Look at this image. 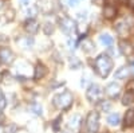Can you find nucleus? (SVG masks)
<instances>
[{
  "instance_id": "8",
  "label": "nucleus",
  "mask_w": 134,
  "mask_h": 133,
  "mask_svg": "<svg viewBox=\"0 0 134 133\" xmlns=\"http://www.w3.org/2000/svg\"><path fill=\"white\" fill-rule=\"evenodd\" d=\"M121 85L119 83H115V82H111L109 83L106 87H105V94L110 98V99H117L119 95H121Z\"/></svg>"
},
{
  "instance_id": "23",
  "label": "nucleus",
  "mask_w": 134,
  "mask_h": 133,
  "mask_svg": "<svg viewBox=\"0 0 134 133\" xmlns=\"http://www.w3.org/2000/svg\"><path fill=\"white\" fill-rule=\"evenodd\" d=\"M42 28H43V32L46 35H51V34H54V31H55V26L51 23V22H46V23L42 26Z\"/></svg>"
},
{
  "instance_id": "26",
  "label": "nucleus",
  "mask_w": 134,
  "mask_h": 133,
  "mask_svg": "<svg viewBox=\"0 0 134 133\" xmlns=\"http://www.w3.org/2000/svg\"><path fill=\"white\" fill-rule=\"evenodd\" d=\"M31 112H34L36 116H42V106L39 104H32L31 105Z\"/></svg>"
},
{
  "instance_id": "38",
  "label": "nucleus",
  "mask_w": 134,
  "mask_h": 133,
  "mask_svg": "<svg viewBox=\"0 0 134 133\" xmlns=\"http://www.w3.org/2000/svg\"><path fill=\"white\" fill-rule=\"evenodd\" d=\"M21 2H27V0H21Z\"/></svg>"
},
{
  "instance_id": "5",
  "label": "nucleus",
  "mask_w": 134,
  "mask_h": 133,
  "mask_svg": "<svg viewBox=\"0 0 134 133\" xmlns=\"http://www.w3.org/2000/svg\"><path fill=\"white\" fill-rule=\"evenodd\" d=\"M86 128L88 133H98L99 130V113L98 112H90L86 117Z\"/></svg>"
},
{
  "instance_id": "16",
  "label": "nucleus",
  "mask_w": 134,
  "mask_h": 133,
  "mask_svg": "<svg viewBox=\"0 0 134 133\" xmlns=\"http://www.w3.org/2000/svg\"><path fill=\"white\" fill-rule=\"evenodd\" d=\"M134 104V90L133 89H127L125 94L122 95V105L124 106H131Z\"/></svg>"
},
{
  "instance_id": "25",
  "label": "nucleus",
  "mask_w": 134,
  "mask_h": 133,
  "mask_svg": "<svg viewBox=\"0 0 134 133\" xmlns=\"http://www.w3.org/2000/svg\"><path fill=\"white\" fill-rule=\"evenodd\" d=\"M5 20L7 22H12L14 19H15V9L14 8H9L8 11H7V12H5Z\"/></svg>"
},
{
  "instance_id": "19",
  "label": "nucleus",
  "mask_w": 134,
  "mask_h": 133,
  "mask_svg": "<svg viewBox=\"0 0 134 133\" xmlns=\"http://www.w3.org/2000/svg\"><path fill=\"white\" fill-rule=\"evenodd\" d=\"M81 47H82V51H83V52L90 54V52H93V51H94L95 44H94V42H93L91 39L86 38V39H83V42H82V44H81Z\"/></svg>"
},
{
  "instance_id": "20",
  "label": "nucleus",
  "mask_w": 134,
  "mask_h": 133,
  "mask_svg": "<svg viewBox=\"0 0 134 133\" xmlns=\"http://www.w3.org/2000/svg\"><path fill=\"white\" fill-rule=\"evenodd\" d=\"M111 102L110 101H106V99H100L99 102H97V112H110V109H111Z\"/></svg>"
},
{
  "instance_id": "2",
  "label": "nucleus",
  "mask_w": 134,
  "mask_h": 133,
  "mask_svg": "<svg viewBox=\"0 0 134 133\" xmlns=\"http://www.w3.org/2000/svg\"><path fill=\"white\" fill-rule=\"evenodd\" d=\"M74 102V97L70 92H62L59 94H55L52 98V105L59 110H69Z\"/></svg>"
},
{
  "instance_id": "37",
  "label": "nucleus",
  "mask_w": 134,
  "mask_h": 133,
  "mask_svg": "<svg viewBox=\"0 0 134 133\" xmlns=\"http://www.w3.org/2000/svg\"><path fill=\"white\" fill-rule=\"evenodd\" d=\"M118 2H119V3H122V4H126L127 0H118Z\"/></svg>"
},
{
  "instance_id": "11",
  "label": "nucleus",
  "mask_w": 134,
  "mask_h": 133,
  "mask_svg": "<svg viewBox=\"0 0 134 133\" xmlns=\"http://www.w3.org/2000/svg\"><path fill=\"white\" fill-rule=\"evenodd\" d=\"M0 61L3 63H12L15 61L14 51L8 47H0Z\"/></svg>"
},
{
  "instance_id": "29",
  "label": "nucleus",
  "mask_w": 134,
  "mask_h": 133,
  "mask_svg": "<svg viewBox=\"0 0 134 133\" xmlns=\"http://www.w3.org/2000/svg\"><path fill=\"white\" fill-rule=\"evenodd\" d=\"M5 105H7V99H5L4 94L0 92V110H3L5 108Z\"/></svg>"
},
{
  "instance_id": "1",
  "label": "nucleus",
  "mask_w": 134,
  "mask_h": 133,
  "mask_svg": "<svg viewBox=\"0 0 134 133\" xmlns=\"http://www.w3.org/2000/svg\"><path fill=\"white\" fill-rule=\"evenodd\" d=\"M113 67H114V62L109 54H105V52L99 54L94 61V70L100 78L109 77V74L113 71Z\"/></svg>"
},
{
  "instance_id": "3",
  "label": "nucleus",
  "mask_w": 134,
  "mask_h": 133,
  "mask_svg": "<svg viewBox=\"0 0 134 133\" xmlns=\"http://www.w3.org/2000/svg\"><path fill=\"white\" fill-rule=\"evenodd\" d=\"M60 7L59 0H38L36 2V8L43 15H51L57 12Z\"/></svg>"
},
{
  "instance_id": "13",
  "label": "nucleus",
  "mask_w": 134,
  "mask_h": 133,
  "mask_svg": "<svg viewBox=\"0 0 134 133\" xmlns=\"http://www.w3.org/2000/svg\"><path fill=\"white\" fill-rule=\"evenodd\" d=\"M118 15V9L117 7H113V6H105L103 9H102V16L106 19V20H113L115 19Z\"/></svg>"
},
{
  "instance_id": "18",
  "label": "nucleus",
  "mask_w": 134,
  "mask_h": 133,
  "mask_svg": "<svg viewBox=\"0 0 134 133\" xmlns=\"http://www.w3.org/2000/svg\"><path fill=\"white\" fill-rule=\"evenodd\" d=\"M16 43L21 49H31L34 44V39H32V36H20L16 39Z\"/></svg>"
},
{
  "instance_id": "31",
  "label": "nucleus",
  "mask_w": 134,
  "mask_h": 133,
  "mask_svg": "<svg viewBox=\"0 0 134 133\" xmlns=\"http://www.w3.org/2000/svg\"><path fill=\"white\" fill-rule=\"evenodd\" d=\"M76 15H78V19H79V20H82V19L85 20L86 19V12H79V14H76Z\"/></svg>"
},
{
  "instance_id": "6",
  "label": "nucleus",
  "mask_w": 134,
  "mask_h": 133,
  "mask_svg": "<svg viewBox=\"0 0 134 133\" xmlns=\"http://www.w3.org/2000/svg\"><path fill=\"white\" fill-rule=\"evenodd\" d=\"M114 30H115L117 34L121 36V39H126L130 35V32H131V26L126 22V19H121L114 24Z\"/></svg>"
},
{
  "instance_id": "14",
  "label": "nucleus",
  "mask_w": 134,
  "mask_h": 133,
  "mask_svg": "<svg viewBox=\"0 0 134 133\" xmlns=\"http://www.w3.org/2000/svg\"><path fill=\"white\" fill-rule=\"evenodd\" d=\"M47 73H48V70H47L46 66H44L43 63H38L35 66V69H34V79L39 81V79L44 78V77L47 75Z\"/></svg>"
},
{
  "instance_id": "28",
  "label": "nucleus",
  "mask_w": 134,
  "mask_h": 133,
  "mask_svg": "<svg viewBox=\"0 0 134 133\" xmlns=\"http://www.w3.org/2000/svg\"><path fill=\"white\" fill-rule=\"evenodd\" d=\"M4 132H5V133H16V132H18V126H16L15 124H9V125L5 128Z\"/></svg>"
},
{
  "instance_id": "35",
  "label": "nucleus",
  "mask_w": 134,
  "mask_h": 133,
  "mask_svg": "<svg viewBox=\"0 0 134 133\" xmlns=\"http://www.w3.org/2000/svg\"><path fill=\"white\" fill-rule=\"evenodd\" d=\"M3 6H4V2H3V0H0V9L3 8Z\"/></svg>"
},
{
  "instance_id": "33",
  "label": "nucleus",
  "mask_w": 134,
  "mask_h": 133,
  "mask_svg": "<svg viewBox=\"0 0 134 133\" xmlns=\"http://www.w3.org/2000/svg\"><path fill=\"white\" fill-rule=\"evenodd\" d=\"M126 4H127L130 8H134V0H127V2H126Z\"/></svg>"
},
{
  "instance_id": "36",
  "label": "nucleus",
  "mask_w": 134,
  "mask_h": 133,
  "mask_svg": "<svg viewBox=\"0 0 134 133\" xmlns=\"http://www.w3.org/2000/svg\"><path fill=\"white\" fill-rule=\"evenodd\" d=\"M0 121H2V123H3V121H4V116H3L2 113H0Z\"/></svg>"
},
{
  "instance_id": "15",
  "label": "nucleus",
  "mask_w": 134,
  "mask_h": 133,
  "mask_svg": "<svg viewBox=\"0 0 134 133\" xmlns=\"http://www.w3.org/2000/svg\"><path fill=\"white\" fill-rule=\"evenodd\" d=\"M130 73H131V70H130L129 66H121L119 69H117L114 77L117 79H126L130 77Z\"/></svg>"
},
{
  "instance_id": "12",
  "label": "nucleus",
  "mask_w": 134,
  "mask_h": 133,
  "mask_svg": "<svg viewBox=\"0 0 134 133\" xmlns=\"http://www.w3.org/2000/svg\"><path fill=\"white\" fill-rule=\"evenodd\" d=\"M39 23H38V20L36 19H27L26 20V23H24V30L28 32L30 35H35L38 34V31H39Z\"/></svg>"
},
{
  "instance_id": "27",
  "label": "nucleus",
  "mask_w": 134,
  "mask_h": 133,
  "mask_svg": "<svg viewBox=\"0 0 134 133\" xmlns=\"http://www.w3.org/2000/svg\"><path fill=\"white\" fill-rule=\"evenodd\" d=\"M36 12H38V8H36V7H31V8L27 11L28 19H35V16H36Z\"/></svg>"
},
{
  "instance_id": "34",
  "label": "nucleus",
  "mask_w": 134,
  "mask_h": 133,
  "mask_svg": "<svg viewBox=\"0 0 134 133\" xmlns=\"http://www.w3.org/2000/svg\"><path fill=\"white\" fill-rule=\"evenodd\" d=\"M8 40V38L5 36V35H3V34H0V42H7Z\"/></svg>"
},
{
  "instance_id": "4",
  "label": "nucleus",
  "mask_w": 134,
  "mask_h": 133,
  "mask_svg": "<svg viewBox=\"0 0 134 133\" xmlns=\"http://www.w3.org/2000/svg\"><path fill=\"white\" fill-rule=\"evenodd\" d=\"M103 94H105L103 87L98 83H91L86 90V98H87V101L91 102V104L99 102L100 99L103 98Z\"/></svg>"
},
{
  "instance_id": "10",
  "label": "nucleus",
  "mask_w": 134,
  "mask_h": 133,
  "mask_svg": "<svg viewBox=\"0 0 134 133\" xmlns=\"http://www.w3.org/2000/svg\"><path fill=\"white\" fill-rule=\"evenodd\" d=\"M118 49H119V52L122 55H125V57H131V55H134L133 44L129 40H126V39H121L118 42Z\"/></svg>"
},
{
  "instance_id": "7",
  "label": "nucleus",
  "mask_w": 134,
  "mask_h": 133,
  "mask_svg": "<svg viewBox=\"0 0 134 133\" xmlns=\"http://www.w3.org/2000/svg\"><path fill=\"white\" fill-rule=\"evenodd\" d=\"M59 27H60V30L64 32L66 35H71L72 32L75 31V28H76L75 22L71 18H69V16H62L59 19Z\"/></svg>"
},
{
  "instance_id": "32",
  "label": "nucleus",
  "mask_w": 134,
  "mask_h": 133,
  "mask_svg": "<svg viewBox=\"0 0 134 133\" xmlns=\"http://www.w3.org/2000/svg\"><path fill=\"white\" fill-rule=\"evenodd\" d=\"M93 2H94L97 6H102V4H105V0H93Z\"/></svg>"
},
{
  "instance_id": "24",
  "label": "nucleus",
  "mask_w": 134,
  "mask_h": 133,
  "mask_svg": "<svg viewBox=\"0 0 134 133\" xmlns=\"http://www.w3.org/2000/svg\"><path fill=\"white\" fill-rule=\"evenodd\" d=\"M70 66H71V69H79L82 66V62L78 59L76 57H74V58L70 59Z\"/></svg>"
},
{
  "instance_id": "9",
  "label": "nucleus",
  "mask_w": 134,
  "mask_h": 133,
  "mask_svg": "<svg viewBox=\"0 0 134 133\" xmlns=\"http://www.w3.org/2000/svg\"><path fill=\"white\" fill-rule=\"evenodd\" d=\"M83 118L81 114H72L70 121H69V128L70 130H72L74 133H81V129H82V125H83Z\"/></svg>"
},
{
  "instance_id": "17",
  "label": "nucleus",
  "mask_w": 134,
  "mask_h": 133,
  "mask_svg": "<svg viewBox=\"0 0 134 133\" xmlns=\"http://www.w3.org/2000/svg\"><path fill=\"white\" fill-rule=\"evenodd\" d=\"M134 125V109L126 110V113L124 116V128H131Z\"/></svg>"
},
{
  "instance_id": "21",
  "label": "nucleus",
  "mask_w": 134,
  "mask_h": 133,
  "mask_svg": "<svg viewBox=\"0 0 134 133\" xmlns=\"http://www.w3.org/2000/svg\"><path fill=\"white\" fill-rule=\"evenodd\" d=\"M99 42L102 43L105 47H110V46H113V43H114V38L109 34H102L99 36Z\"/></svg>"
},
{
  "instance_id": "22",
  "label": "nucleus",
  "mask_w": 134,
  "mask_h": 133,
  "mask_svg": "<svg viewBox=\"0 0 134 133\" xmlns=\"http://www.w3.org/2000/svg\"><path fill=\"white\" fill-rule=\"evenodd\" d=\"M107 123H109L110 126H118L121 124V116H119V113L110 114L109 118H107Z\"/></svg>"
},
{
  "instance_id": "30",
  "label": "nucleus",
  "mask_w": 134,
  "mask_h": 133,
  "mask_svg": "<svg viewBox=\"0 0 134 133\" xmlns=\"http://www.w3.org/2000/svg\"><path fill=\"white\" fill-rule=\"evenodd\" d=\"M118 2V0H105V4L106 6H113V7H115V3Z\"/></svg>"
}]
</instances>
